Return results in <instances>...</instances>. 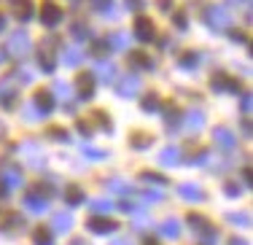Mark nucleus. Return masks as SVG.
<instances>
[{
    "label": "nucleus",
    "mask_w": 253,
    "mask_h": 245,
    "mask_svg": "<svg viewBox=\"0 0 253 245\" xmlns=\"http://www.w3.org/2000/svg\"><path fill=\"white\" fill-rule=\"evenodd\" d=\"M132 216H135V226H137V229H140V226H148V216H146V213H132Z\"/></svg>",
    "instance_id": "42"
},
{
    "label": "nucleus",
    "mask_w": 253,
    "mask_h": 245,
    "mask_svg": "<svg viewBox=\"0 0 253 245\" xmlns=\"http://www.w3.org/2000/svg\"><path fill=\"white\" fill-rule=\"evenodd\" d=\"M213 143H215L218 148H224V151H232L237 140H234V135L229 132L226 127H215V129H213Z\"/></svg>",
    "instance_id": "9"
},
{
    "label": "nucleus",
    "mask_w": 253,
    "mask_h": 245,
    "mask_svg": "<svg viewBox=\"0 0 253 245\" xmlns=\"http://www.w3.org/2000/svg\"><path fill=\"white\" fill-rule=\"evenodd\" d=\"M178 65H180V68H186V70L197 68V65H200V54H194V51H186V54H180Z\"/></svg>",
    "instance_id": "25"
},
{
    "label": "nucleus",
    "mask_w": 253,
    "mask_h": 245,
    "mask_svg": "<svg viewBox=\"0 0 253 245\" xmlns=\"http://www.w3.org/2000/svg\"><path fill=\"white\" fill-rule=\"evenodd\" d=\"M76 86H78V94H81V100H89L92 97V92H94V79L89 73H81L76 79Z\"/></svg>",
    "instance_id": "16"
},
{
    "label": "nucleus",
    "mask_w": 253,
    "mask_h": 245,
    "mask_svg": "<svg viewBox=\"0 0 253 245\" xmlns=\"http://www.w3.org/2000/svg\"><path fill=\"white\" fill-rule=\"evenodd\" d=\"M226 221H232V224H243V226H251V216H248V213H229Z\"/></svg>",
    "instance_id": "31"
},
{
    "label": "nucleus",
    "mask_w": 253,
    "mask_h": 245,
    "mask_svg": "<svg viewBox=\"0 0 253 245\" xmlns=\"http://www.w3.org/2000/svg\"><path fill=\"white\" fill-rule=\"evenodd\" d=\"M202 124H205V113L200 108H194V111L186 113V129H191V132H194V129L202 127Z\"/></svg>",
    "instance_id": "20"
},
{
    "label": "nucleus",
    "mask_w": 253,
    "mask_h": 245,
    "mask_svg": "<svg viewBox=\"0 0 253 245\" xmlns=\"http://www.w3.org/2000/svg\"><path fill=\"white\" fill-rule=\"evenodd\" d=\"M22 186V170L19 167H5L3 170V181H0V194H8V191L19 189Z\"/></svg>",
    "instance_id": "3"
},
{
    "label": "nucleus",
    "mask_w": 253,
    "mask_h": 245,
    "mask_svg": "<svg viewBox=\"0 0 253 245\" xmlns=\"http://www.w3.org/2000/svg\"><path fill=\"white\" fill-rule=\"evenodd\" d=\"M178 194H180V200H186V202H202L205 200V191L197 186V183H183V186H178Z\"/></svg>",
    "instance_id": "12"
},
{
    "label": "nucleus",
    "mask_w": 253,
    "mask_h": 245,
    "mask_svg": "<svg viewBox=\"0 0 253 245\" xmlns=\"http://www.w3.org/2000/svg\"><path fill=\"white\" fill-rule=\"evenodd\" d=\"M143 111H146V113L159 111V97H156V94H148V97L143 100Z\"/></svg>",
    "instance_id": "29"
},
{
    "label": "nucleus",
    "mask_w": 253,
    "mask_h": 245,
    "mask_svg": "<svg viewBox=\"0 0 253 245\" xmlns=\"http://www.w3.org/2000/svg\"><path fill=\"white\" fill-rule=\"evenodd\" d=\"M78 132H81V135H89V132H92V127H89L86 122H78Z\"/></svg>",
    "instance_id": "47"
},
{
    "label": "nucleus",
    "mask_w": 253,
    "mask_h": 245,
    "mask_svg": "<svg viewBox=\"0 0 253 245\" xmlns=\"http://www.w3.org/2000/svg\"><path fill=\"white\" fill-rule=\"evenodd\" d=\"M186 25H189V22H186V14H175V27L186 30Z\"/></svg>",
    "instance_id": "44"
},
{
    "label": "nucleus",
    "mask_w": 253,
    "mask_h": 245,
    "mask_svg": "<svg viewBox=\"0 0 253 245\" xmlns=\"http://www.w3.org/2000/svg\"><path fill=\"white\" fill-rule=\"evenodd\" d=\"M92 5H94V8H100V11H108V8H111V0H92Z\"/></svg>",
    "instance_id": "43"
},
{
    "label": "nucleus",
    "mask_w": 253,
    "mask_h": 245,
    "mask_svg": "<svg viewBox=\"0 0 253 245\" xmlns=\"http://www.w3.org/2000/svg\"><path fill=\"white\" fill-rule=\"evenodd\" d=\"M70 245H86V240H81V237H76V240L70 243Z\"/></svg>",
    "instance_id": "53"
},
{
    "label": "nucleus",
    "mask_w": 253,
    "mask_h": 245,
    "mask_svg": "<svg viewBox=\"0 0 253 245\" xmlns=\"http://www.w3.org/2000/svg\"><path fill=\"white\" fill-rule=\"evenodd\" d=\"M51 92H54V94H59L62 100H68L70 94H73V92H70V86H68V83H62V81H57V83H54V89H51Z\"/></svg>",
    "instance_id": "32"
},
{
    "label": "nucleus",
    "mask_w": 253,
    "mask_h": 245,
    "mask_svg": "<svg viewBox=\"0 0 253 245\" xmlns=\"http://www.w3.org/2000/svg\"><path fill=\"white\" fill-rule=\"evenodd\" d=\"M73 229V216H70L68 210H57L51 216V232H57V235H68V232Z\"/></svg>",
    "instance_id": "5"
},
{
    "label": "nucleus",
    "mask_w": 253,
    "mask_h": 245,
    "mask_svg": "<svg viewBox=\"0 0 253 245\" xmlns=\"http://www.w3.org/2000/svg\"><path fill=\"white\" fill-rule=\"evenodd\" d=\"M30 49H33V43H30V35L27 33H11L8 35V54L22 59L30 54Z\"/></svg>",
    "instance_id": "2"
},
{
    "label": "nucleus",
    "mask_w": 253,
    "mask_h": 245,
    "mask_svg": "<svg viewBox=\"0 0 253 245\" xmlns=\"http://www.w3.org/2000/svg\"><path fill=\"white\" fill-rule=\"evenodd\" d=\"M135 33H137V38H140V41H154L156 27H154V22L148 19V16H137V22H135Z\"/></svg>",
    "instance_id": "10"
},
{
    "label": "nucleus",
    "mask_w": 253,
    "mask_h": 245,
    "mask_svg": "<svg viewBox=\"0 0 253 245\" xmlns=\"http://www.w3.org/2000/svg\"><path fill=\"white\" fill-rule=\"evenodd\" d=\"M132 65H137V68H143V70H151L154 68V59L148 54H132Z\"/></svg>",
    "instance_id": "27"
},
{
    "label": "nucleus",
    "mask_w": 253,
    "mask_h": 245,
    "mask_svg": "<svg viewBox=\"0 0 253 245\" xmlns=\"http://www.w3.org/2000/svg\"><path fill=\"white\" fill-rule=\"evenodd\" d=\"M189 224L191 226H197V232H202V229H208V221H205V218H200V216H189Z\"/></svg>",
    "instance_id": "37"
},
{
    "label": "nucleus",
    "mask_w": 253,
    "mask_h": 245,
    "mask_svg": "<svg viewBox=\"0 0 253 245\" xmlns=\"http://www.w3.org/2000/svg\"><path fill=\"white\" fill-rule=\"evenodd\" d=\"M111 207H113V205H111L108 200H94V202H92V210L97 213V216H105V213L111 210Z\"/></svg>",
    "instance_id": "30"
},
{
    "label": "nucleus",
    "mask_w": 253,
    "mask_h": 245,
    "mask_svg": "<svg viewBox=\"0 0 253 245\" xmlns=\"http://www.w3.org/2000/svg\"><path fill=\"white\" fill-rule=\"evenodd\" d=\"M132 146H135V148H146L148 146V135H132Z\"/></svg>",
    "instance_id": "39"
},
{
    "label": "nucleus",
    "mask_w": 253,
    "mask_h": 245,
    "mask_svg": "<svg viewBox=\"0 0 253 245\" xmlns=\"http://www.w3.org/2000/svg\"><path fill=\"white\" fill-rule=\"evenodd\" d=\"M38 62H41V68H43L46 73H54V59H51V54H41Z\"/></svg>",
    "instance_id": "35"
},
{
    "label": "nucleus",
    "mask_w": 253,
    "mask_h": 245,
    "mask_svg": "<svg viewBox=\"0 0 253 245\" xmlns=\"http://www.w3.org/2000/svg\"><path fill=\"white\" fill-rule=\"evenodd\" d=\"M159 162H162V164H167V167L180 164V148H178V146H167V148H162Z\"/></svg>",
    "instance_id": "17"
},
{
    "label": "nucleus",
    "mask_w": 253,
    "mask_h": 245,
    "mask_svg": "<svg viewBox=\"0 0 253 245\" xmlns=\"http://www.w3.org/2000/svg\"><path fill=\"white\" fill-rule=\"evenodd\" d=\"M111 191H116V194H132L129 183H124V181H111Z\"/></svg>",
    "instance_id": "34"
},
{
    "label": "nucleus",
    "mask_w": 253,
    "mask_h": 245,
    "mask_svg": "<svg viewBox=\"0 0 253 245\" xmlns=\"http://www.w3.org/2000/svg\"><path fill=\"white\" fill-rule=\"evenodd\" d=\"M162 235L165 237H170V240H175V237L180 235V221H175V218H167L165 224H162Z\"/></svg>",
    "instance_id": "24"
},
{
    "label": "nucleus",
    "mask_w": 253,
    "mask_h": 245,
    "mask_svg": "<svg viewBox=\"0 0 253 245\" xmlns=\"http://www.w3.org/2000/svg\"><path fill=\"white\" fill-rule=\"evenodd\" d=\"M94 76L102 81V83H111L113 79H116V65L108 62V59H100V62H94ZM94 79V81H97Z\"/></svg>",
    "instance_id": "8"
},
{
    "label": "nucleus",
    "mask_w": 253,
    "mask_h": 245,
    "mask_svg": "<svg viewBox=\"0 0 253 245\" xmlns=\"http://www.w3.org/2000/svg\"><path fill=\"white\" fill-rule=\"evenodd\" d=\"M84 154H86V157H92V159H105V151H100V148H92V146H86V143H84Z\"/></svg>",
    "instance_id": "36"
},
{
    "label": "nucleus",
    "mask_w": 253,
    "mask_h": 245,
    "mask_svg": "<svg viewBox=\"0 0 253 245\" xmlns=\"http://www.w3.org/2000/svg\"><path fill=\"white\" fill-rule=\"evenodd\" d=\"M11 8L19 19H30L33 16V0H11Z\"/></svg>",
    "instance_id": "18"
},
{
    "label": "nucleus",
    "mask_w": 253,
    "mask_h": 245,
    "mask_svg": "<svg viewBox=\"0 0 253 245\" xmlns=\"http://www.w3.org/2000/svg\"><path fill=\"white\" fill-rule=\"evenodd\" d=\"M143 197L151 202H159V200H165V191H143Z\"/></svg>",
    "instance_id": "41"
},
{
    "label": "nucleus",
    "mask_w": 253,
    "mask_h": 245,
    "mask_svg": "<svg viewBox=\"0 0 253 245\" xmlns=\"http://www.w3.org/2000/svg\"><path fill=\"white\" fill-rule=\"evenodd\" d=\"M65 202H68L70 207H73V205H81V202H84V191L78 189V186H70L68 194H65Z\"/></svg>",
    "instance_id": "26"
},
{
    "label": "nucleus",
    "mask_w": 253,
    "mask_h": 245,
    "mask_svg": "<svg viewBox=\"0 0 253 245\" xmlns=\"http://www.w3.org/2000/svg\"><path fill=\"white\" fill-rule=\"evenodd\" d=\"M81 59H84V54L78 49H73V46H68V49L62 51V62L68 65V68H76V65H81Z\"/></svg>",
    "instance_id": "22"
},
{
    "label": "nucleus",
    "mask_w": 253,
    "mask_h": 245,
    "mask_svg": "<svg viewBox=\"0 0 253 245\" xmlns=\"http://www.w3.org/2000/svg\"><path fill=\"white\" fill-rule=\"evenodd\" d=\"M22 205H25L27 213H35V216L46 213V200H43V197H38V194H33V191L25 194V202H22Z\"/></svg>",
    "instance_id": "13"
},
{
    "label": "nucleus",
    "mask_w": 253,
    "mask_h": 245,
    "mask_svg": "<svg viewBox=\"0 0 253 245\" xmlns=\"http://www.w3.org/2000/svg\"><path fill=\"white\" fill-rule=\"evenodd\" d=\"M140 83H143V79H137V76H124V79H119V83H116V92L122 94V97H135V94L140 92Z\"/></svg>",
    "instance_id": "4"
},
{
    "label": "nucleus",
    "mask_w": 253,
    "mask_h": 245,
    "mask_svg": "<svg viewBox=\"0 0 253 245\" xmlns=\"http://www.w3.org/2000/svg\"><path fill=\"white\" fill-rule=\"evenodd\" d=\"M22 154L27 157L30 167H35V170H43V167H46V154L41 151L38 146H33V143H25V146H22Z\"/></svg>",
    "instance_id": "7"
},
{
    "label": "nucleus",
    "mask_w": 253,
    "mask_h": 245,
    "mask_svg": "<svg viewBox=\"0 0 253 245\" xmlns=\"http://www.w3.org/2000/svg\"><path fill=\"white\" fill-rule=\"evenodd\" d=\"M89 229H92L94 235H108V232L119 229V226H116V221H111V218H105V216H97V218L89 221Z\"/></svg>",
    "instance_id": "14"
},
{
    "label": "nucleus",
    "mask_w": 253,
    "mask_h": 245,
    "mask_svg": "<svg viewBox=\"0 0 253 245\" xmlns=\"http://www.w3.org/2000/svg\"><path fill=\"white\" fill-rule=\"evenodd\" d=\"M111 245H132V243H129V240H113Z\"/></svg>",
    "instance_id": "52"
},
{
    "label": "nucleus",
    "mask_w": 253,
    "mask_h": 245,
    "mask_svg": "<svg viewBox=\"0 0 253 245\" xmlns=\"http://www.w3.org/2000/svg\"><path fill=\"white\" fill-rule=\"evenodd\" d=\"M232 3H240V0H232Z\"/></svg>",
    "instance_id": "55"
},
{
    "label": "nucleus",
    "mask_w": 253,
    "mask_h": 245,
    "mask_svg": "<svg viewBox=\"0 0 253 245\" xmlns=\"http://www.w3.org/2000/svg\"><path fill=\"white\" fill-rule=\"evenodd\" d=\"M0 59H3V57H0Z\"/></svg>",
    "instance_id": "56"
},
{
    "label": "nucleus",
    "mask_w": 253,
    "mask_h": 245,
    "mask_svg": "<svg viewBox=\"0 0 253 245\" xmlns=\"http://www.w3.org/2000/svg\"><path fill=\"white\" fill-rule=\"evenodd\" d=\"M143 245H159V240H156V237H146V240H143Z\"/></svg>",
    "instance_id": "50"
},
{
    "label": "nucleus",
    "mask_w": 253,
    "mask_h": 245,
    "mask_svg": "<svg viewBox=\"0 0 253 245\" xmlns=\"http://www.w3.org/2000/svg\"><path fill=\"white\" fill-rule=\"evenodd\" d=\"M70 35H73L76 41H86L89 38V27L84 25V22H78V25H73V30H70Z\"/></svg>",
    "instance_id": "28"
},
{
    "label": "nucleus",
    "mask_w": 253,
    "mask_h": 245,
    "mask_svg": "<svg viewBox=\"0 0 253 245\" xmlns=\"http://www.w3.org/2000/svg\"><path fill=\"white\" fill-rule=\"evenodd\" d=\"M126 3H129V8H143V5H146V0H126Z\"/></svg>",
    "instance_id": "48"
},
{
    "label": "nucleus",
    "mask_w": 253,
    "mask_h": 245,
    "mask_svg": "<svg viewBox=\"0 0 253 245\" xmlns=\"http://www.w3.org/2000/svg\"><path fill=\"white\" fill-rule=\"evenodd\" d=\"M19 81H22V83H30V81H33V73H30V70H22V73H19Z\"/></svg>",
    "instance_id": "45"
},
{
    "label": "nucleus",
    "mask_w": 253,
    "mask_h": 245,
    "mask_svg": "<svg viewBox=\"0 0 253 245\" xmlns=\"http://www.w3.org/2000/svg\"><path fill=\"white\" fill-rule=\"evenodd\" d=\"M33 108H35V113H51L54 111V100H51V94L49 92H38L35 94V100H33Z\"/></svg>",
    "instance_id": "15"
},
{
    "label": "nucleus",
    "mask_w": 253,
    "mask_h": 245,
    "mask_svg": "<svg viewBox=\"0 0 253 245\" xmlns=\"http://www.w3.org/2000/svg\"><path fill=\"white\" fill-rule=\"evenodd\" d=\"M33 243L35 245H54V232L38 226V229H33Z\"/></svg>",
    "instance_id": "21"
},
{
    "label": "nucleus",
    "mask_w": 253,
    "mask_h": 245,
    "mask_svg": "<svg viewBox=\"0 0 253 245\" xmlns=\"http://www.w3.org/2000/svg\"><path fill=\"white\" fill-rule=\"evenodd\" d=\"M94 122H100V127L105 129V132H111V124H108V113H94Z\"/></svg>",
    "instance_id": "38"
},
{
    "label": "nucleus",
    "mask_w": 253,
    "mask_h": 245,
    "mask_svg": "<svg viewBox=\"0 0 253 245\" xmlns=\"http://www.w3.org/2000/svg\"><path fill=\"white\" fill-rule=\"evenodd\" d=\"M108 46H111V49H119V51H126L129 49V35L126 33H113L111 41H108Z\"/></svg>",
    "instance_id": "23"
},
{
    "label": "nucleus",
    "mask_w": 253,
    "mask_h": 245,
    "mask_svg": "<svg viewBox=\"0 0 253 245\" xmlns=\"http://www.w3.org/2000/svg\"><path fill=\"white\" fill-rule=\"evenodd\" d=\"M8 86H11L8 79L0 83V105H3V108H11V105H14V100H16L14 89H8Z\"/></svg>",
    "instance_id": "19"
},
{
    "label": "nucleus",
    "mask_w": 253,
    "mask_h": 245,
    "mask_svg": "<svg viewBox=\"0 0 253 245\" xmlns=\"http://www.w3.org/2000/svg\"><path fill=\"white\" fill-rule=\"evenodd\" d=\"M224 194L234 200V197H240V186H237V183H226V186H224Z\"/></svg>",
    "instance_id": "40"
},
{
    "label": "nucleus",
    "mask_w": 253,
    "mask_h": 245,
    "mask_svg": "<svg viewBox=\"0 0 253 245\" xmlns=\"http://www.w3.org/2000/svg\"><path fill=\"white\" fill-rule=\"evenodd\" d=\"M41 22H43L46 27H54V25H59L62 22V8H59L57 3H43V8H41Z\"/></svg>",
    "instance_id": "6"
},
{
    "label": "nucleus",
    "mask_w": 253,
    "mask_h": 245,
    "mask_svg": "<svg viewBox=\"0 0 253 245\" xmlns=\"http://www.w3.org/2000/svg\"><path fill=\"white\" fill-rule=\"evenodd\" d=\"M202 19H205V25L213 30H226L232 25V14L226 11V5H208L202 11Z\"/></svg>",
    "instance_id": "1"
},
{
    "label": "nucleus",
    "mask_w": 253,
    "mask_h": 245,
    "mask_svg": "<svg viewBox=\"0 0 253 245\" xmlns=\"http://www.w3.org/2000/svg\"><path fill=\"white\" fill-rule=\"evenodd\" d=\"M3 27H5V16L0 14V30H3Z\"/></svg>",
    "instance_id": "54"
},
{
    "label": "nucleus",
    "mask_w": 253,
    "mask_h": 245,
    "mask_svg": "<svg viewBox=\"0 0 253 245\" xmlns=\"http://www.w3.org/2000/svg\"><path fill=\"white\" fill-rule=\"evenodd\" d=\"M170 5H172V0H159V8H165V11H167Z\"/></svg>",
    "instance_id": "51"
},
{
    "label": "nucleus",
    "mask_w": 253,
    "mask_h": 245,
    "mask_svg": "<svg viewBox=\"0 0 253 245\" xmlns=\"http://www.w3.org/2000/svg\"><path fill=\"white\" fill-rule=\"evenodd\" d=\"M213 89L215 92H240V83L232 79V76H224V73H218V76H213Z\"/></svg>",
    "instance_id": "11"
},
{
    "label": "nucleus",
    "mask_w": 253,
    "mask_h": 245,
    "mask_svg": "<svg viewBox=\"0 0 253 245\" xmlns=\"http://www.w3.org/2000/svg\"><path fill=\"white\" fill-rule=\"evenodd\" d=\"M49 135H51V137H59V140H65V137H68L62 129H49Z\"/></svg>",
    "instance_id": "49"
},
{
    "label": "nucleus",
    "mask_w": 253,
    "mask_h": 245,
    "mask_svg": "<svg viewBox=\"0 0 253 245\" xmlns=\"http://www.w3.org/2000/svg\"><path fill=\"white\" fill-rule=\"evenodd\" d=\"M226 245H248V240H243V237H229Z\"/></svg>",
    "instance_id": "46"
},
{
    "label": "nucleus",
    "mask_w": 253,
    "mask_h": 245,
    "mask_svg": "<svg viewBox=\"0 0 253 245\" xmlns=\"http://www.w3.org/2000/svg\"><path fill=\"white\" fill-rule=\"evenodd\" d=\"M140 181H148V183H156V186H165V175H156V172H143Z\"/></svg>",
    "instance_id": "33"
}]
</instances>
